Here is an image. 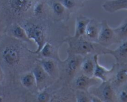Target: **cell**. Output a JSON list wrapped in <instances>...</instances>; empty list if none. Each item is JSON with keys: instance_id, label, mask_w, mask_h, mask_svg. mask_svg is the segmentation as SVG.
Returning a JSON list of instances; mask_svg holds the SVG:
<instances>
[{"instance_id": "cell-1", "label": "cell", "mask_w": 127, "mask_h": 102, "mask_svg": "<svg viewBox=\"0 0 127 102\" xmlns=\"http://www.w3.org/2000/svg\"><path fill=\"white\" fill-rule=\"evenodd\" d=\"M64 42L68 44L67 52L75 55L86 56L89 54H104L106 55L108 48L102 46L98 43L89 41L84 37L74 38V36L67 37Z\"/></svg>"}, {"instance_id": "cell-2", "label": "cell", "mask_w": 127, "mask_h": 102, "mask_svg": "<svg viewBox=\"0 0 127 102\" xmlns=\"http://www.w3.org/2000/svg\"><path fill=\"white\" fill-rule=\"evenodd\" d=\"M38 0H0V9H4L14 15H21L32 9Z\"/></svg>"}, {"instance_id": "cell-3", "label": "cell", "mask_w": 127, "mask_h": 102, "mask_svg": "<svg viewBox=\"0 0 127 102\" xmlns=\"http://www.w3.org/2000/svg\"><path fill=\"white\" fill-rule=\"evenodd\" d=\"M0 59L8 67L16 66L21 59V48L15 43L6 44L0 49Z\"/></svg>"}, {"instance_id": "cell-4", "label": "cell", "mask_w": 127, "mask_h": 102, "mask_svg": "<svg viewBox=\"0 0 127 102\" xmlns=\"http://www.w3.org/2000/svg\"><path fill=\"white\" fill-rule=\"evenodd\" d=\"M24 28L29 40L34 41L37 45L36 51L29 50V51L33 54H38L46 42L44 29L41 25L37 24H28Z\"/></svg>"}, {"instance_id": "cell-5", "label": "cell", "mask_w": 127, "mask_h": 102, "mask_svg": "<svg viewBox=\"0 0 127 102\" xmlns=\"http://www.w3.org/2000/svg\"><path fill=\"white\" fill-rule=\"evenodd\" d=\"M90 93L98 97L102 102H112L117 101L116 91L110 81L102 82Z\"/></svg>"}, {"instance_id": "cell-6", "label": "cell", "mask_w": 127, "mask_h": 102, "mask_svg": "<svg viewBox=\"0 0 127 102\" xmlns=\"http://www.w3.org/2000/svg\"><path fill=\"white\" fill-rule=\"evenodd\" d=\"M97 43L106 48H108L113 43H117L113 28L110 26L105 19L100 23Z\"/></svg>"}, {"instance_id": "cell-7", "label": "cell", "mask_w": 127, "mask_h": 102, "mask_svg": "<svg viewBox=\"0 0 127 102\" xmlns=\"http://www.w3.org/2000/svg\"><path fill=\"white\" fill-rule=\"evenodd\" d=\"M102 83L100 80L95 77H89L84 74L79 75L75 77L74 87L76 90L89 92L92 87L98 86Z\"/></svg>"}, {"instance_id": "cell-8", "label": "cell", "mask_w": 127, "mask_h": 102, "mask_svg": "<svg viewBox=\"0 0 127 102\" xmlns=\"http://www.w3.org/2000/svg\"><path fill=\"white\" fill-rule=\"evenodd\" d=\"M111 84L114 89L117 90L127 83V63L117 64L113 75L111 78Z\"/></svg>"}, {"instance_id": "cell-9", "label": "cell", "mask_w": 127, "mask_h": 102, "mask_svg": "<svg viewBox=\"0 0 127 102\" xmlns=\"http://www.w3.org/2000/svg\"><path fill=\"white\" fill-rule=\"evenodd\" d=\"M98 54H94V58L95 60V70L94 77L98 78L102 82L110 80L116 68V63L112 66L111 68H107L99 63Z\"/></svg>"}, {"instance_id": "cell-10", "label": "cell", "mask_w": 127, "mask_h": 102, "mask_svg": "<svg viewBox=\"0 0 127 102\" xmlns=\"http://www.w3.org/2000/svg\"><path fill=\"white\" fill-rule=\"evenodd\" d=\"M68 56L64 61H62L64 63V67L65 72L69 76H73L80 69V65L84 59V56L75 55L72 53L67 52Z\"/></svg>"}, {"instance_id": "cell-11", "label": "cell", "mask_w": 127, "mask_h": 102, "mask_svg": "<svg viewBox=\"0 0 127 102\" xmlns=\"http://www.w3.org/2000/svg\"><path fill=\"white\" fill-rule=\"evenodd\" d=\"M106 54H108L115 58L116 63H127V40L120 43V45L115 50L107 49Z\"/></svg>"}, {"instance_id": "cell-12", "label": "cell", "mask_w": 127, "mask_h": 102, "mask_svg": "<svg viewBox=\"0 0 127 102\" xmlns=\"http://www.w3.org/2000/svg\"><path fill=\"white\" fill-rule=\"evenodd\" d=\"M100 28V23H98L95 19H90L83 37L92 42L97 43Z\"/></svg>"}, {"instance_id": "cell-13", "label": "cell", "mask_w": 127, "mask_h": 102, "mask_svg": "<svg viewBox=\"0 0 127 102\" xmlns=\"http://www.w3.org/2000/svg\"><path fill=\"white\" fill-rule=\"evenodd\" d=\"M90 20V18L82 15L77 17L75 20V31L73 36L74 38H80L84 36L87 26Z\"/></svg>"}, {"instance_id": "cell-14", "label": "cell", "mask_w": 127, "mask_h": 102, "mask_svg": "<svg viewBox=\"0 0 127 102\" xmlns=\"http://www.w3.org/2000/svg\"><path fill=\"white\" fill-rule=\"evenodd\" d=\"M95 65L94 56H86L85 58H84L80 65V70L82 73L89 77H93L94 70H95Z\"/></svg>"}, {"instance_id": "cell-15", "label": "cell", "mask_w": 127, "mask_h": 102, "mask_svg": "<svg viewBox=\"0 0 127 102\" xmlns=\"http://www.w3.org/2000/svg\"><path fill=\"white\" fill-rule=\"evenodd\" d=\"M49 77L55 78L57 75V68L54 60L52 58H42L39 61Z\"/></svg>"}, {"instance_id": "cell-16", "label": "cell", "mask_w": 127, "mask_h": 102, "mask_svg": "<svg viewBox=\"0 0 127 102\" xmlns=\"http://www.w3.org/2000/svg\"><path fill=\"white\" fill-rule=\"evenodd\" d=\"M38 54H40L44 58L56 59L59 61H62L60 60L57 49L50 42H46Z\"/></svg>"}, {"instance_id": "cell-17", "label": "cell", "mask_w": 127, "mask_h": 102, "mask_svg": "<svg viewBox=\"0 0 127 102\" xmlns=\"http://www.w3.org/2000/svg\"><path fill=\"white\" fill-rule=\"evenodd\" d=\"M117 43H121L127 40V18L115 28H113Z\"/></svg>"}, {"instance_id": "cell-18", "label": "cell", "mask_w": 127, "mask_h": 102, "mask_svg": "<svg viewBox=\"0 0 127 102\" xmlns=\"http://www.w3.org/2000/svg\"><path fill=\"white\" fill-rule=\"evenodd\" d=\"M11 35L15 38L23 41H30L25 28L18 24H14L10 29Z\"/></svg>"}, {"instance_id": "cell-19", "label": "cell", "mask_w": 127, "mask_h": 102, "mask_svg": "<svg viewBox=\"0 0 127 102\" xmlns=\"http://www.w3.org/2000/svg\"><path fill=\"white\" fill-rule=\"evenodd\" d=\"M32 72L33 73L34 75L37 87H39V85L42 84L44 82H45L47 77H49L48 75L46 73V72H45L44 70L43 69V68L42 67V66H41L39 63L36 64L34 66Z\"/></svg>"}, {"instance_id": "cell-20", "label": "cell", "mask_w": 127, "mask_h": 102, "mask_svg": "<svg viewBox=\"0 0 127 102\" xmlns=\"http://www.w3.org/2000/svg\"><path fill=\"white\" fill-rule=\"evenodd\" d=\"M21 83L24 88L30 89L36 86V82L34 75L32 72H27L21 77Z\"/></svg>"}, {"instance_id": "cell-21", "label": "cell", "mask_w": 127, "mask_h": 102, "mask_svg": "<svg viewBox=\"0 0 127 102\" xmlns=\"http://www.w3.org/2000/svg\"><path fill=\"white\" fill-rule=\"evenodd\" d=\"M50 6L53 14L59 17L63 16L66 13V8L59 0H51Z\"/></svg>"}, {"instance_id": "cell-22", "label": "cell", "mask_w": 127, "mask_h": 102, "mask_svg": "<svg viewBox=\"0 0 127 102\" xmlns=\"http://www.w3.org/2000/svg\"><path fill=\"white\" fill-rule=\"evenodd\" d=\"M45 11H46V2L41 0H38L32 8L33 14L37 17L43 16Z\"/></svg>"}, {"instance_id": "cell-23", "label": "cell", "mask_w": 127, "mask_h": 102, "mask_svg": "<svg viewBox=\"0 0 127 102\" xmlns=\"http://www.w3.org/2000/svg\"><path fill=\"white\" fill-rule=\"evenodd\" d=\"M64 6L67 10L71 11L80 6L82 1L80 0H59Z\"/></svg>"}, {"instance_id": "cell-24", "label": "cell", "mask_w": 127, "mask_h": 102, "mask_svg": "<svg viewBox=\"0 0 127 102\" xmlns=\"http://www.w3.org/2000/svg\"><path fill=\"white\" fill-rule=\"evenodd\" d=\"M117 101L127 102V83L116 90Z\"/></svg>"}, {"instance_id": "cell-25", "label": "cell", "mask_w": 127, "mask_h": 102, "mask_svg": "<svg viewBox=\"0 0 127 102\" xmlns=\"http://www.w3.org/2000/svg\"><path fill=\"white\" fill-rule=\"evenodd\" d=\"M75 99L77 102H90V93L77 90L75 92Z\"/></svg>"}, {"instance_id": "cell-26", "label": "cell", "mask_w": 127, "mask_h": 102, "mask_svg": "<svg viewBox=\"0 0 127 102\" xmlns=\"http://www.w3.org/2000/svg\"><path fill=\"white\" fill-rule=\"evenodd\" d=\"M49 98V94L46 90L41 91L37 96V100L39 102H48Z\"/></svg>"}, {"instance_id": "cell-27", "label": "cell", "mask_w": 127, "mask_h": 102, "mask_svg": "<svg viewBox=\"0 0 127 102\" xmlns=\"http://www.w3.org/2000/svg\"><path fill=\"white\" fill-rule=\"evenodd\" d=\"M4 78V73H3V69H2L1 66L0 65V83H1Z\"/></svg>"}, {"instance_id": "cell-28", "label": "cell", "mask_w": 127, "mask_h": 102, "mask_svg": "<svg viewBox=\"0 0 127 102\" xmlns=\"http://www.w3.org/2000/svg\"><path fill=\"white\" fill-rule=\"evenodd\" d=\"M3 102V98L1 95L0 94V102Z\"/></svg>"}, {"instance_id": "cell-29", "label": "cell", "mask_w": 127, "mask_h": 102, "mask_svg": "<svg viewBox=\"0 0 127 102\" xmlns=\"http://www.w3.org/2000/svg\"><path fill=\"white\" fill-rule=\"evenodd\" d=\"M80 1H85V0H80Z\"/></svg>"}]
</instances>
